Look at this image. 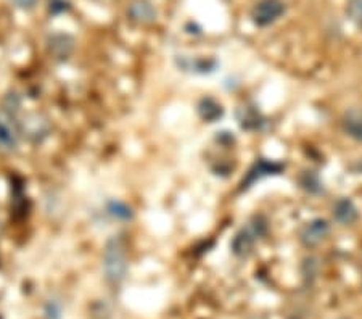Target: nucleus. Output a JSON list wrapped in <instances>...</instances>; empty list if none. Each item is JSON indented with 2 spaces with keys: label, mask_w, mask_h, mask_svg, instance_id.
I'll return each mask as SVG.
<instances>
[{
  "label": "nucleus",
  "mask_w": 362,
  "mask_h": 319,
  "mask_svg": "<svg viewBox=\"0 0 362 319\" xmlns=\"http://www.w3.org/2000/svg\"><path fill=\"white\" fill-rule=\"evenodd\" d=\"M102 269L105 281L112 284V286H119L126 279L127 271H129V257H127L124 239L113 236L105 243L102 253Z\"/></svg>",
  "instance_id": "obj_1"
},
{
  "label": "nucleus",
  "mask_w": 362,
  "mask_h": 319,
  "mask_svg": "<svg viewBox=\"0 0 362 319\" xmlns=\"http://www.w3.org/2000/svg\"><path fill=\"white\" fill-rule=\"evenodd\" d=\"M266 234V221L261 216H256L253 221L237 232L230 242L232 253L238 258H247L253 253L256 243Z\"/></svg>",
  "instance_id": "obj_2"
},
{
  "label": "nucleus",
  "mask_w": 362,
  "mask_h": 319,
  "mask_svg": "<svg viewBox=\"0 0 362 319\" xmlns=\"http://www.w3.org/2000/svg\"><path fill=\"white\" fill-rule=\"evenodd\" d=\"M287 11L284 0H259L251 8L250 18L258 28H267L277 23Z\"/></svg>",
  "instance_id": "obj_3"
},
{
  "label": "nucleus",
  "mask_w": 362,
  "mask_h": 319,
  "mask_svg": "<svg viewBox=\"0 0 362 319\" xmlns=\"http://www.w3.org/2000/svg\"><path fill=\"white\" fill-rule=\"evenodd\" d=\"M332 232V226L324 218H314L311 221L305 223L298 231V240L301 242L303 247L316 248L329 239Z\"/></svg>",
  "instance_id": "obj_4"
},
{
  "label": "nucleus",
  "mask_w": 362,
  "mask_h": 319,
  "mask_svg": "<svg viewBox=\"0 0 362 319\" xmlns=\"http://www.w3.org/2000/svg\"><path fill=\"white\" fill-rule=\"evenodd\" d=\"M20 126L8 115H0V152L11 153L20 147Z\"/></svg>",
  "instance_id": "obj_5"
},
{
  "label": "nucleus",
  "mask_w": 362,
  "mask_h": 319,
  "mask_svg": "<svg viewBox=\"0 0 362 319\" xmlns=\"http://www.w3.org/2000/svg\"><path fill=\"white\" fill-rule=\"evenodd\" d=\"M332 216L340 226H353L354 223H358L361 214L351 199L341 197L332 207Z\"/></svg>",
  "instance_id": "obj_6"
},
{
  "label": "nucleus",
  "mask_w": 362,
  "mask_h": 319,
  "mask_svg": "<svg viewBox=\"0 0 362 319\" xmlns=\"http://www.w3.org/2000/svg\"><path fill=\"white\" fill-rule=\"evenodd\" d=\"M47 49L52 58L65 62L74 52V39L69 34H52L47 40Z\"/></svg>",
  "instance_id": "obj_7"
},
{
  "label": "nucleus",
  "mask_w": 362,
  "mask_h": 319,
  "mask_svg": "<svg viewBox=\"0 0 362 319\" xmlns=\"http://www.w3.org/2000/svg\"><path fill=\"white\" fill-rule=\"evenodd\" d=\"M284 170V165L276 163V161H267V160H258L255 163V166L248 171L247 178L243 179L242 182V190L248 189L253 185L256 181H259L261 178L266 176H272V174H280V171Z\"/></svg>",
  "instance_id": "obj_8"
},
{
  "label": "nucleus",
  "mask_w": 362,
  "mask_h": 319,
  "mask_svg": "<svg viewBox=\"0 0 362 319\" xmlns=\"http://www.w3.org/2000/svg\"><path fill=\"white\" fill-rule=\"evenodd\" d=\"M127 18L137 25H151L156 20V10L148 0H134L127 8Z\"/></svg>",
  "instance_id": "obj_9"
},
{
  "label": "nucleus",
  "mask_w": 362,
  "mask_h": 319,
  "mask_svg": "<svg viewBox=\"0 0 362 319\" xmlns=\"http://www.w3.org/2000/svg\"><path fill=\"white\" fill-rule=\"evenodd\" d=\"M341 129L353 141L362 144V108H351L341 116Z\"/></svg>",
  "instance_id": "obj_10"
},
{
  "label": "nucleus",
  "mask_w": 362,
  "mask_h": 319,
  "mask_svg": "<svg viewBox=\"0 0 362 319\" xmlns=\"http://www.w3.org/2000/svg\"><path fill=\"white\" fill-rule=\"evenodd\" d=\"M20 131L21 136L25 134L29 139H36V141H40V137H45L49 134V123L45 120H42V116L39 115H31L23 121L20 124Z\"/></svg>",
  "instance_id": "obj_11"
},
{
  "label": "nucleus",
  "mask_w": 362,
  "mask_h": 319,
  "mask_svg": "<svg viewBox=\"0 0 362 319\" xmlns=\"http://www.w3.org/2000/svg\"><path fill=\"white\" fill-rule=\"evenodd\" d=\"M198 115L202 116V120L208 121V123H214L219 118H223L224 108L221 103H218L214 98H202L200 103H198Z\"/></svg>",
  "instance_id": "obj_12"
},
{
  "label": "nucleus",
  "mask_w": 362,
  "mask_h": 319,
  "mask_svg": "<svg viewBox=\"0 0 362 319\" xmlns=\"http://www.w3.org/2000/svg\"><path fill=\"white\" fill-rule=\"evenodd\" d=\"M107 211L115 219H119V221H129V219H132V210L122 202H110L107 205Z\"/></svg>",
  "instance_id": "obj_13"
},
{
  "label": "nucleus",
  "mask_w": 362,
  "mask_h": 319,
  "mask_svg": "<svg viewBox=\"0 0 362 319\" xmlns=\"http://www.w3.org/2000/svg\"><path fill=\"white\" fill-rule=\"evenodd\" d=\"M346 16L358 28H362V0H348Z\"/></svg>",
  "instance_id": "obj_14"
},
{
  "label": "nucleus",
  "mask_w": 362,
  "mask_h": 319,
  "mask_svg": "<svg viewBox=\"0 0 362 319\" xmlns=\"http://www.w3.org/2000/svg\"><path fill=\"white\" fill-rule=\"evenodd\" d=\"M44 316H45V319H60L62 318L60 303H57L55 300L47 301L45 308H44Z\"/></svg>",
  "instance_id": "obj_15"
},
{
  "label": "nucleus",
  "mask_w": 362,
  "mask_h": 319,
  "mask_svg": "<svg viewBox=\"0 0 362 319\" xmlns=\"http://www.w3.org/2000/svg\"><path fill=\"white\" fill-rule=\"evenodd\" d=\"M50 13L58 15V13H63V11L69 10V4L66 0H50Z\"/></svg>",
  "instance_id": "obj_16"
},
{
  "label": "nucleus",
  "mask_w": 362,
  "mask_h": 319,
  "mask_svg": "<svg viewBox=\"0 0 362 319\" xmlns=\"http://www.w3.org/2000/svg\"><path fill=\"white\" fill-rule=\"evenodd\" d=\"M37 2L39 0H11V4H13L16 8L25 10V11L33 10L37 5Z\"/></svg>",
  "instance_id": "obj_17"
},
{
  "label": "nucleus",
  "mask_w": 362,
  "mask_h": 319,
  "mask_svg": "<svg viewBox=\"0 0 362 319\" xmlns=\"http://www.w3.org/2000/svg\"><path fill=\"white\" fill-rule=\"evenodd\" d=\"M251 319H266V318H251Z\"/></svg>",
  "instance_id": "obj_18"
}]
</instances>
